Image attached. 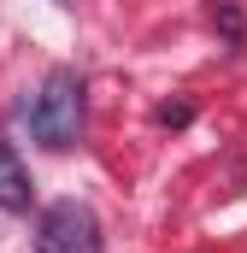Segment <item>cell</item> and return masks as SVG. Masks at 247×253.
Instances as JSON below:
<instances>
[{
	"instance_id": "2",
	"label": "cell",
	"mask_w": 247,
	"mask_h": 253,
	"mask_svg": "<svg viewBox=\"0 0 247 253\" xmlns=\"http://www.w3.org/2000/svg\"><path fill=\"white\" fill-rule=\"evenodd\" d=\"M36 253H100V224L82 200H53L36 224Z\"/></svg>"
},
{
	"instance_id": "4",
	"label": "cell",
	"mask_w": 247,
	"mask_h": 253,
	"mask_svg": "<svg viewBox=\"0 0 247 253\" xmlns=\"http://www.w3.org/2000/svg\"><path fill=\"white\" fill-rule=\"evenodd\" d=\"M218 30H224L236 47H242V36H247V24H242V12H236V6H218Z\"/></svg>"
},
{
	"instance_id": "3",
	"label": "cell",
	"mask_w": 247,
	"mask_h": 253,
	"mask_svg": "<svg viewBox=\"0 0 247 253\" xmlns=\"http://www.w3.org/2000/svg\"><path fill=\"white\" fill-rule=\"evenodd\" d=\"M30 200H36V183L24 171V159L0 141V212H30Z\"/></svg>"
},
{
	"instance_id": "1",
	"label": "cell",
	"mask_w": 247,
	"mask_h": 253,
	"mask_svg": "<svg viewBox=\"0 0 247 253\" xmlns=\"http://www.w3.org/2000/svg\"><path fill=\"white\" fill-rule=\"evenodd\" d=\"M30 135L53 153L77 147V135H82V77L71 65H53L41 77V94L30 100Z\"/></svg>"
},
{
	"instance_id": "5",
	"label": "cell",
	"mask_w": 247,
	"mask_h": 253,
	"mask_svg": "<svg viewBox=\"0 0 247 253\" xmlns=\"http://www.w3.org/2000/svg\"><path fill=\"white\" fill-rule=\"evenodd\" d=\"M188 118H194V106H188V100H165V106H159V124H171V129H183Z\"/></svg>"
}]
</instances>
